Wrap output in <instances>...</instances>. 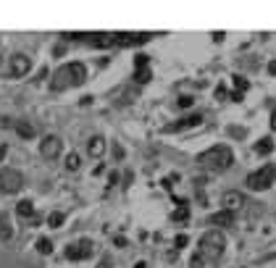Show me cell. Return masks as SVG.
Here are the masks:
<instances>
[{
	"mask_svg": "<svg viewBox=\"0 0 276 268\" xmlns=\"http://www.w3.org/2000/svg\"><path fill=\"white\" fill-rule=\"evenodd\" d=\"M232 163H234V155L226 145H216V148H211V150L197 155V166L208 168V171H226Z\"/></svg>",
	"mask_w": 276,
	"mask_h": 268,
	"instance_id": "6da1fadb",
	"label": "cell"
},
{
	"mask_svg": "<svg viewBox=\"0 0 276 268\" xmlns=\"http://www.w3.org/2000/svg\"><path fill=\"white\" fill-rule=\"evenodd\" d=\"M87 82V68L82 63H68L63 68H58L53 76V89H66V87H79Z\"/></svg>",
	"mask_w": 276,
	"mask_h": 268,
	"instance_id": "7a4b0ae2",
	"label": "cell"
},
{
	"mask_svg": "<svg viewBox=\"0 0 276 268\" xmlns=\"http://www.w3.org/2000/svg\"><path fill=\"white\" fill-rule=\"evenodd\" d=\"M224 247H226V239H224V234H218V232H208L200 239V255L205 260H218L224 255Z\"/></svg>",
	"mask_w": 276,
	"mask_h": 268,
	"instance_id": "3957f363",
	"label": "cell"
},
{
	"mask_svg": "<svg viewBox=\"0 0 276 268\" xmlns=\"http://www.w3.org/2000/svg\"><path fill=\"white\" fill-rule=\"evenodd\" d=\"M24 187V176L16 168H0V192L3 195H16Z\"/></svg>",
	"mask_w": 276,
	"mask_h": 268,
	"instance_id": "277c9868",
	"label": "cell"
},
{
	"mask_svg": "<svg viewBox=\"0 0 276 268\" xmlns=\"http://www.w3.org/2000/svg\"><path fill=\"white\" fill-rule=\"evenodd\" d=\"M274 176H276V168L271 163H266L260 171H255V174L247 176V187L255 189V192H258V189H268V187L274 184Z\"/></svg>",
	"mask_w": 276,
	"mask_h": 268,
	"instance_id": "5b68a950",
	"label": "cell"
},
{
	"mask_svg": "<svg viewBox=\"0 0 276 268\" xmlns=\"http://www.w3.org/2000/svg\"><path fill=\"white\" fill-rule=\"evenodd\" d=\"M245 203H247V197H245L240 189H226V192L221 195V205H224V210H229V213L242 210Z\"/></svg>",
	"mask_w": 276,
	"mask_h": 268,
	"instance_id": "8992f818",
	"label": "cell"
},
{
	"mask_svg": "<svg viewBox=\"0 0 276 268\" xmlns=\"http://www.w3.org/2000/svg\"><path fill=\"white\" fill-rule=\"evenodd\" d=\"M61 150H63V142H61V137H56V134H48L40 142V152H42V158H48V160H56L61 155Z\"/></svg>",
	"mask_w": 276,
	"mask_h": 268,
	"instance_id": "52a82bcc",
	"label": "cell"
},
{
	"mask_svg": "<svg viewBox=\"0 0 276 268\" xmlns=\"http://www.w3.org/2000/svg\"><path fill=\"white\" fill-rule=\"evenodd\" d=\"M29 68H32V60H29V56H24V53H16V56H11L8 74L13 76V79H19V76L29 74Z\"/></svg>",
	"mask_w": 276,
	"mask_h": 268,
	"instance_id": "ba28073f",
	"label": "cell"
},
{
	"mask_svg": "<svg viewBox=\"0 0 276 268\" xmlns=\"http://www.w3.org/2000/svg\"><path fill=\"white\" fill-rule=\"evenodd\" d=\"M150 37H153L150 32H140V34H134V32H119L116 34V45H121V48H132V45L148 42Z\"/></svg>",
	"mask_w": 276,
	"mask_h": 268,
	"instance_id": "9c48e42d",
	"label": "cell"
},
{
	"mask_svg": "<svg viewBox=\"0 0 276 268\" xmlns=\"http://www.w3.org/2000/svg\"><path fill=\"white\" fill-rule=\"evenodd\" d=\"M90 255H92V242L90 239H82L79 244H68V250H66L68 260H84Z\"/></svg>",
	"mask_w": 276,
	"mask_h": 268,
	"instance_id": "30bf717a",
	"label": "cell"
},
{
	"mask_svg": "<svg viewBox=\"0 0 276 268\" xmlns=\"http://www.w3.org/2000/svg\"><path fill=\"white\" fill-rule=\"evenodd\" d=\"M103 152H105V140H103L100 134H95L87 142V155L90 158H103Z\"/></svg>",
	"mask_w": 276,
	"mask_h": 268,
	"instance_id": "8fae6325",
	"label": "cell"
},
{
	"mask_svg": "<svg viewBox=\"0 0 276 268\" xmlns=\"http://www.w3.org/2000/svg\"><path fill=\"white\" fill-rule=\"evenodd\" d=\"M203 121L200 113H192V116H187V119H182V121H176V124L171 126H166V132H179V129H189V126H197Z\"/></svg>",
	"mask_w": 276,
	"mask_h": 268,
	"instance_id": "7c38bea8",
	"label": "cell"
},
{
	"mask_svg": "<svg viewBox=\"0 0 276 268\" xmlns=\"http://www.w3.org/2000/svg\"><path fill=\"white\" fill-rule=\"evenodd\" d=\"M90 42L95 45V48H111V45H116V34L97 32V34H90Z\"/></svg>",
	"mask_w": 276,
	"mask_h": 268,
	"instance_id": "4fadbf2b",
	"label": "cell"
},
{
	"mask_svg": "<svg viewBox=\"0 0 276 268\" xmlns=\"http://www.w3.org/2000/svg\"><path fill=\"white\" fill-rule=\"evenodd\" d=\"M211 224H213V226H232V224H234V213H229V210L213 213V216H211Z\"/></svg>",
	"mask_w": 276,
	"mask_h": 268,
	"instance_id": "5bb4252c",
	"label": "cell"
},
{
	"mask_svg": "<svg viewBox=\"0 0 276 268\" xmlns=\"http://www.w3.org/2000/svg\"><path fill=\"white\" fill-rule=\"evenodd\" d=\"M13 129H16V134L24 137V140H32V137L37 134V129L29 124V121H16V124H13Z\"/></svg>",
	"mask_w": 276,
	"mask_h": 268,
	"instance_id": "9a60e30c",
	"label": "cell"
},
{
	"mask_svg": "<svg viewBox=\"0 0 276 268\" xmlns=\"http://www.w3.org/2000/svg\"><path fill=\"white\" fill-rule=\"evenodd\" d=\"M13 237V226H11V218L5 216V213H0V242L11 239Z\"/></svg>",
	"mask_w": 276,
	"mask_h": 268,
	"instance_id": "2e32d148",
	"label": "cell"
},
{
	"mask_svg": "<svg viewBox=\"0 0 276 268\" xmlns=\"http://www.w3.org/2000/svg\"><path fill=\"white\" fill-rule=\"evenodd\" d=\"M16 213H19V218H32L34 216V203L32 200H21L16 205Z\"/></svg>",
	"mask_w": 276,
	"mask_h": 268,
	"instance_id": "e0dca14e",
	"label": "cell"
},
{
	"mask_svg": "<svg viewBox=\"0 0 276 268\" xmlns=\"http://www.w3.org/2000/svg\"><path fill=\"white\" fill-rule=\"evenodd\" d=\"M255 152H258V155H271V152H274V140H271V137H263V140L255 145Z\"/></svg>",
	"mask_w": 276,
	"mask_h": 268,
	"instance_id": "ac0fdd59",
	"label": "cell"
},
{
	"mask_svg": "<svg viewBox=\"0 0 276 268\" xmlns=\"http://www.w3.org/2000/svg\"><path fill=\"white\" fill-rule=\"evenodd\" d=\"M66 171H79V166H82V158H79V152H68L66 155Z\"/></svg>",
	"mask_w": 276,
	"mask_h": 268,
	"instance_id": "d6986e66",
	"label": "cell"
},
{
	"mask_svg": "<svg viewBox=\"0 0 276 268\" xmlns=\"http://www.w3.org/2000/svg\"><path fill=\"white\" fill-rule=\"evenodd\" d=\"M37 252H40V255H50L53 252V242L48 237H40V239H37Z\"/></svg>",
	"mask_w": 276,
	"mask_h": 268,
	"instance_id": "ffe728a7",
	"label": "cell"
},
{
	"mask_svg": "<svg viewBox=\"0 0 276 268\" xmlns=\"http://www.w3.org/2000/svg\"><path fill=\"white\" fill-rule=\"evenodd\" d=\"M150 76H153L150 68H140V71H134V82H137V84H148Z\"/></svg>",
	"mask_w": 276,
	"mask_h": 268,
	"instance_id": "44dd1931",
	"label": "cell"
},
{
	"mask_svg": "<svg viewBox=\"0 0 276 268\" xmlns=\"http://www.w3.org/2000/svg\"><path fill=\"white\" fill-rule=\"evenodd\" d=\"M61 224H63V213H50V216H48V226L50 229H58Z\"/></svg>",
	"mask_w": 276,
	"mask_h": 268,
	"instance_id": "7402d4cb",
	"label": "cell"
},
{
	"mask_svg": "<svg viewBox=\"0 0 276 268\" xmlns=\"http://www.w3.org/2000/svg\"><path fill=\"white\" fill-rule=\"evenodd\" d=\"M148 60H150V56H145V53L134 56V68H137V71H140V68H148Z\"/></svg>",
	"mask_w": 276,
	"mask_h": 268,
	"instance_id": "603a6c76",
	"label": "cell"
},
{
	"mask_svg": "<svg viewBox=\"0 0 276 268\" xmlns=\"http://www.w3.org/2000/svg\"><path fill=\"white\" fill-rule=\"evenodd\" d=\"M234 87H237V92H247V79H242V76H234Z\"/></svg>",
	"mask_w": 276,
	"mask_h": 268,
	"instance_id": "cb8c5ba5",
	"label": "cell"
},
{
	"mask_svg": "<svg viewBox=\"0 0 276 268\" xmlns=\"http://www.w3.org/2000/svg\"><path fill=\"white\" fill-rule=\"evenodd\" d=\"M174 221H187V205H184V208H179L174 213Z\"/></svg>",
	"mask_w": 276,
	"mask_h": 268,
	"instance_id": "d4e9b609",
	"label": "cell"
},
{
	"mask_svg": "<svg viewBox=\"0 0 276 268\" xmlns=\"http://www.w3.org/2000/svg\"><path fill=\"white\" fill-rule=\"evenodd\" d=\"M203 263H205V258L197 252V255H192V268H203Z\"/></svg>",
	"mask_w": 276,
	"mask_h": 268,
	"instance_id": "484cf974",
	"label": "cell"
},
{
	"mask_svg": "<svg viewBox=\"0 0 276 268\" xmlns=\"http://www.w3.org/2000/svg\"><path fill=\"white\" fill-rule=\"evenodd\" d=\"M189 105H192V97H189V95L179 97V108H189Z\"/></svg>",
	"mask_w": 276,
	"mask_h": 268,
	"instance_id": "4316f807",
	"label": "cell"
},
{
	"mask_svg": "<svg viewBox=\"0 0 276 268\" xmlns=\"http://www.w3.org/2000/svg\"><path fill=\"white\" fill-rule=\"evenodd\" d=\"M187 242H189V239H187V234H179V237H176V242H174V244H176V247H184Z\"/></svg>",
	"mask_w": 276,
	"mask_h": 268,
	"instance_id": "83f0119b",
	"label": "cell"
},
{
	"mask_svg": "<svg viewBox=\"0 0 276 268\" xmlns=\"http://www.w3.org/2000/svg\"><path fill=\"white\" fill-rule=\"evenodd\" d=\"M95 268H111V258L105 255V258H100V263H97Z\"/></svg>",
	"mask_w": 276,
	"mask_h": 268,
	"instance_id": "f1b7e54d",
	"label": "cell"
},
{
	"mask_svg": "<svg viewBox=\"0 0 276 268\" xmlns=\"http://www.w3.org/2000/svg\"><path fill=\"white\" fill-rule=\"evenodd\" d=\"M268 74L276 76V60H271V63H268Z\"/></svg>",
	"mask_w": 276,
	"mask_h": 268,
	"instance_id": "f546056e",
	"label": "cell"
},
{
	"mask_svg": "<svg viewBox=\"0 0 276 268\" xmlns=\"http://www.w3.org/2000/svg\"><path fill=\"white\" fill-rule=\"evenodd\" d=\"M113 155H116V158H121V155H124V150H121L119 145H113Z\"/></svg>",
	"mask_w": 276,
	"mask_h": 268,
	"instance_id": "4dcf8cb0",
	"label": "cell"
},
{
	"mask_svg": "<svg viewBox=\"0 0 276 268\" xmlns=\"http://www.w3.org/2000/svg\"><path fill=\"white\" fill-rule=\"evenodd\" d=\"M271 129H274V132H276V111L271 113Z\"/></svg>",
	"mask_w": 276,
	"mask_h": 268,
	"instance_id": "1f68e13d",
	"label": "cell"
},
{
	"mask_svg": "<svg viewBox=\"0 0 276 268\" xmlns=\"http://www.w3.org/2000/svg\"><path fill=\"white\" fill-rule=\"evenodd\" d=\"M0 126H11V121H8V119H3V116H0Z\"/></svg>",
	"mask_w": 276,
	"mask_h": 268,
	"instance_id": "d6a6232c",
	"label": "cell"
},
{
	"mask_svg": "<svg viewBox=\"0 0 276 268\" xmlns=\"http://www.w3.org/2000/svg\"><path fill=\"white\" fill-rule=\"evenodd\" d=\"M5 158V145H0V160Z\"/></svg>",
	"mask_w": 276,
	"mask_h": 268,
	"instance_id": "836d02e7",
	"label": "cell"
},
{
	"mask_svg": "<svg viewBox=\"0 0 276 268\" xmlns=\"http://www.w3.org/2000/svg\"><path fill=\"white\" fill-rule=\"evenodd\" d=\"M134 268H148V263H145V260H140V263H137Z\"/></svg>",
	"mask_w": 276,
	"mask_h": 268,
	"instance_id": "e575fe53",
	"label": "cell"
}]
</instances>
